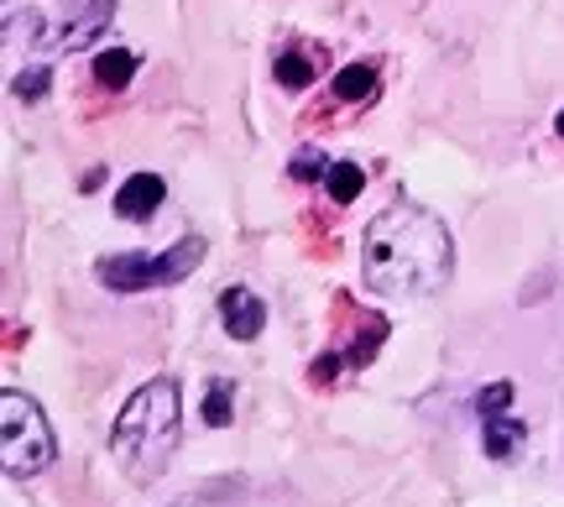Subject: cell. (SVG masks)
I'll return each mask as SVG.
<instances>
[{
	"label": "cell",
	"mask_w": 564,
	"mask_h": 507,
	"mask_svg": "<svg viewBox=\"0 0 564 507\" xmlns=\"http://www.w3.org/2000/svg\"><path fill=\"white\" fill-rule=\"evenodd\" d=\"M183 440V387L178 377H152L121 403L110 424V455L131 487H152L173 466Z\"/></svg>",
	"instance_id": "obj_2"
},
{
	"label": "cell",
	"mask_w": 564,
	"mask_h": 507,
	"mask_svg": "<svg viewBox=\"0 0 564 507\" xmlns=\"http://www.w3.org/2000/svg\"><path fill=\"white\" fill-rule=\"evenodd\" d=\"M137 53L131 47H105V53H95V84H105V89H126L131 84V74H137Z\"/></svg>",
	"instance_id": "obj_12"
},
{
	"label": "cell",
	"mask_w": 564,
	"mask_h": 507,
	"mask_svg": "<svg viewBox=\"0 0 564 507\" xmlns=\"http://www.w3.org/2000/svg\"><path fill=\"white\" fill-rule=\"evenodd\" d=\"M382 341H387V320L377 314V309H361L356 335H350L340 350L314 356V366H308V382H314V387H335V377H340V371H361V366H371V356L382 350Z\"/></svg>",
	"instance_id": "obj_6"
},
{
	"label": "cell",
	"mask_w": 564,
	"mask_h": 507,
	"mask_svg": "<svg viewBox=\"0 0 564 507\" xmlns=\"http://www.w3.org/2000/svg\"><path fill=\"white\" fill-rule=\"evenodd\" d=\"M288 173H293V183H319L324 173H329V158H324V152H314V147H303V152H293Z\"/></svg>",
	"instance_id": "obj_16"
},
{
	"label": "cell",
	"mask_w": 564,
	"mask_h": 507,
	"mask_svg": "<svg viewBox=\"0 0 564 507\" xmlns=\"http://www.w3.org/2000/svg\"><path fill=\"white\" fill-rule=\"evenodd\" d=\"M183 507H204V503H183Z\"/></svg>",
	"instance_id": "obj_18"
},
{
	"label": "cell",
	"mask_w": 564,
	"mask_h": 507,
	"mask_svg": "<svg viewBox=\"0 0 564 507\" xmlns=\"http://www.w3.org/2000/svg\"><path fill=\"white\" fill-rule=\"evenodd\" d=\"M220 325L230 341H257L267 330V304L246 283H230L220 293Z\"/></svg>",
	"instance_id": "obj_8"
},
{
	"label": "cell",
	"mask_w": 564,
	"mask_h": 507,
	"mask_svg": "<svg viewBox=\"0 0 564 507\" xmlns=\"http://www.w3.org/2000/svg\"><path fill=\"white\" fill-rule=\"evenodd\" d=\"M507 403H512V382H491L476 392V424H481V450L486 461H512L518 450H523L528 440V419H518V413H507Z\"/></svg>",
	"instance_id": "obj_5"
},
{
	"label": "cell",
	"mask_w": 564,
	"mask_h": 507,
	"mask_svg": "<svg viewBox=\"0 0 564 507\" xmlns=\"http://www.w3.org/2000/svg\"><path fill=\"white\" fill-rule=\"evenodd\" d=\"M204 251L209 246L199 236H183L162 251H110L95 262V278L110 293H158V288H178L183 278H194L204 267Z\"/></svg>",
	"instance_id": "obj_3"
},
{
	"label": "cell",
	"mask_w": 564,
	"mask_h": 507,
	"mask_svg": "<svg viewBox=\"0 0 564 507\" xmlns=\"http://www.w3.org/2000/svg\"><path fill=\"white\" fill-rule=\"evenodd\" d=\"M162 199H167V183H162L158 173H131V179L116 188V215H121L126 225H147L162 209Z\"/></svg>",
	"instance_id": "obj_9"
},
{
	"label": "cell",
	"mask_w": 564,
	"mask_h": 507,
	"mask_svg": "<svg viewBox=\"0 0 564 507\" xmlns=\"http://www.w3.org/2000/svg\"><path fill=\"white\" fill-rule=\"evenodd\" d=\"M110 21H116V0H79V11H74V17H63V26L47 32V47H58V53H79V47H89V42L100 37Z\"/></svg>",
	"instance_id": "obj_7"
},
{
	"label": "cell",
	"mask_w": 564,
	"mask_h": 507,
	"mask_svg": "<svg viewBox=\"0 0 564 507\" xmlns=\"http://www.w3.org/2000/svg\"><path fill=\"white\" fill-rule=\"evenodd\" d=\"M377 89H382L377 63H345L340 74H335V84H329V95H335L340 105H371L377 100Z\"/></svg>",
	"instance_id": "obj_10"
},
{
	"label": "cell",
	"mask_w": 564,
	"mask_h": 507,
	"mask_svg": "<svg viewBox=\"0 0 564 507\" xmlns=\"http://www.w3.org/2000/svg\"><path fill=\"white\" fill-rule=\"evenodd\" d=\"M58 461V440H53V424L42 413L37 398H26L17 387L0 392V466L11 482H32Z\"/></svg>",
	"instance_id": "obj_4"
},
{
	"label": "cell",
	"mask_w": 564,
	"mask_h": 507,
	"mask_svg": "<svg viewBox=\"0 0 564 507\" xmlns=\"http://www.w3.org/2000/svg\"><path fill=\"white\" fill-rule=\"evenodd\" d=\"M324 188H329V199H335V204H350V199H356V194L366 188L361 163H350V158L329 163V173H324Z\"/></svg>",
	"instance_id": "obj_14"
},
{
	"label": "cell",
	"mask_w": 564,
	"mask_h": 507,
	"mask_svg": "<svg viewBox=\"0 0 564 507\" xmlns=\"http://www.w3.org/2000/svg\"><path fill=\"white\" fill-rule=\"evenodd\" d=\"M361 278L377 293L434 299L455 278V236L423 204H387L361 230Z\"/></svg>",
	"instance_id": "obj_1"
},
{
	"label": "cell",
	"mask_w": 564,
	"mask_h": 507,
	"mask_svg": "<svg viewBox=\"0 0 564 507\" xmlns=\"http://www.w3.org/2000/svg\"><path fill=\"white\" fill-rule=\"evenodd\" d=\"M204 424L209 429H225L230 419H236V382L230 377H215V382L204 387Z\"/></svg>",
	"instance_id": "obj_13"
},
{
	"label": "cell",
	"mask_w": 564,
	"mask_h": 507,
	"mask_svg": "<svg viewBox=\"0 0 564 507\" xmlns=\"http://www.w3.org/2000/svg\"><path fill=\"white\" fill-rule=\"evenodd\" d=\"M272 74H278L282 89H308L314 74H319V58H314V47L293 42V47H282L278 58H272Z\"/></svg>",
	"instance_id": "obj_11"
},
{
	"label": "cell",
	"mask_w": 564,
	"mask_h": 507,
	"mask_svg": "<svg viewBox=\"0 0 564 507\" xmlns=\"http://www.w3.org/2000/svg\"><path fill=\"white\" fill-rule=\"evenodd\" d=\"M11 95H17V100H26V105H42L47 100V95H53V68H21L17 79H11Z\"/></svg>",
	"instance_id": "obj_15"
},
{
	"label": "cell",
	"mask_w": 564,
	"mask_h": 507,
	"mask_svg": "<svg viewBox=\"0 0 564 507\" xmlns=\"http://www.w3.org/2000/svg\"><path fill=\"white\" fill-rule=\"evenodd\" d=\"M554 131H560V137H564V110H560V116H554Z\"/></svg>",
	"instance_id": "obj_17"
}]
</instances>
